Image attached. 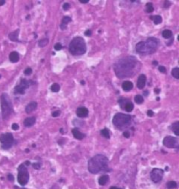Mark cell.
<instances>
[{"instance_id": "obj_35", "label": "cell", "mask_w": 179, "mask_h": 189, "mask_svg": "<svg viewBox=\"0 0 179 189\" xmlns=\"http://www.w3.org/2000/svg\"><path fill=\"white\" fill-rule=\"evenodd\" d=\"M24 73H25V75H30V74L32 73V68H25V69Z\"/></svg>"}, {"instance_id": "obj_40", "label": "cell", "mask_w": 179, "mask_h": 189, "mask_svg": "<svg viewBox=\"0 0 179 189\" xmlns=\"http://www.w3.org/2000/svg\"><path fill=\"white\" fill-rule=\"evenodd\" d=\"M7 178H8V179H9L10 181H12V182L14 180V177H13V175H12V174H11V173H9V174H8Z\"/></svg>"}, {"instance_id": "obj_8", "label": "cell", "mask_w": 179, "mask_h": 189, "mask_svg": "<svg viewBox=\"0 0 179 189\" xmlns=\"http://www.w3.org/2000/svg\"><path fill=\"white\" fill-rule=\"evenodd\" d=\"M0 143H1V147L4 150L10 149L13 143H14V138L13 135L12 133H5L0 136Z\"/></svg>"}, {"instance_id": "obj_19", "label": "cell", "mask_w": 179, "mask_h": 189, "mask_svg": "<svg viewBox=\"0 0 179 189\" xmlns=\"http://www.w3.org/2000/svg\"><path fill=\"white\" fill-rule=\"evenodd\" d=\"M71 21H72V19H71L70 17H68V16L64 17V18L62 19V22H61V24H60V28H61L62 30H65L66 27H67V25L69 22H71Z\"/></svg>"}, {"instance_id": "obj_13", "label": "cell", "mask_w": 179, "mask_h": 189, "mask_svg": "<svg viewBox=\"0 0 179 189\" xmlns=\"http://www.w3.org/2000/svg\"><path fill=\"white\" fill-rule=\"evenodd\" d=\"M146 80H147V78H146V76L144 74H140L139 75L138 80H137V84H136L137 88L139 89H143L144 88V86L146 84Z\"/></svg>"}, {"instance_id": "obj_16", "label": "cell", "mask_w": 179, "mask_h": 189, "mask_svg": "<svg viewBox=\"0 0 179 189\" xmlns=\"http://www.w3.org/2000/svg\"><path fill=\"white\" fill-rule=\"evenodd\" d=\"M36 122V118L34 117H27L25 119L24 121V125L25 127H32Z\"/></svg>"}, {"instance_id": "obj_43", "label": "cell", "mask_w": 179, "mask_h": 189, "mask_svg": "<svg viewBox=\"0 0 179 189\" xmlns=\"http://www.w3.org/2000/svg\"><path fill=\"white\" fill-rule=\"evenodd\" d=\"M123 136H124L125 137H127V138H128V137H130V134H129V132H128V131H124V132H123Z\"/></svg>"}, {"instance_id": "obj_39", "label": "cell", "mask_w": 179, "mask_h": 189, "mask_svg": "<svg viewBox=\"0 0 179 189\" xmlns=\"http://www.w3.org/2000/svg\"><path fill=\"white\" fill-rule=\"evenodd\" d=\"M32 167L34 169H39L40 168V164H38V163H33L32 164Z\"/></svg>"}, {"instance_id": "obj_9", "label": "cell", "mask_w": 179, "mask_h": 189, "mask_svg": "<svg viewBox=\"0 0 179 189\" xmlns=\"http://www.w3.org/2000/svg\"><path fill=\"white\" fill-rule=\"evenodd\" d=\"M163 170L160 168H154L150 172V179L154 183H159L163 177Z\"/></svg>"}, {"instance_id": "obj_25", "label": "cell", "mask_w": 179, "mask_h": 189, "mask_svg": "<svg viewBox=\"0 0 179 189\" xmlns=\"http://www.w3.org/2000/svg\"><path fill=\"white\" fill-rule=\"evenodd\" d=\"M48 43H49V39L47 38H44V39H40L38 41V46L44 47V46H46Z\"/></svg>"}, {"instance_id": "obj_21", "label": "cell", "mask_w": 179, "mask_h": 189, "mask_svg": "<svg viewBox=\"0 0 179 189\" xmlns=\"http://www.w3.org/2000/svg\"><path fill=\"white\" fill-rule=\"evenodd\" d=\"M108 180H109L108 175H107V174L102 175V176H101V177L99 178V184H100L101 186H104V185H106V184L108 183Z\"/></svg>"}, {"instance_id": "obj_26", "label": "cell", "mask_w": 179, "mask_h": 189, "mask_svg": "<svg viewBox=\"0 0 179 189\" xmlns=\"http://www.w3.org/2000/svg\"><path fill=\"white\" fill-rule=\"evenodd\" d=\"M25 90L29 88V81L26 80V79H21V81H20V84H19Z\"/></svg>"}, {"instance_id": "obj_15", "label": "cell", "mask_w": 179, "mask_h": 189, "mask_svg": "<svg viewBox=\"0 0 179 189\" xmlns=\"http://www.w3.org/2000/svg\"><path fill=\"white\" fill-rule=\"evenodd\" d=\"M37 107H38V104H37L36 102H31L29 104L26 105V107H25V112L27 114H30L32 111H34L37 109Z\"/></svg>"}, {"instance_id": "obj_31", "label": "cell", "mask_w": 179, "mask_h": 189, "mask_svg": "<svg viewBox=\"0 0 179 189\" xmlns=\"http://www.w3.org/2000/svg\"><path fill=\"white\" fill-rule=\"evenodd\" d=\"M135 102L137 103V104H142L143 102V97L141 94H137V96L135 97Z\"/></svg>"}, {"instance_id": "obj_10", "label": "cell", "mask_w": 179, "mask_h": 189, "mask_svg": "<svg viewBox=\"0 0 179 189\" xmlns=\"http://www.w3.org/2000/svg\"><path fill=\"white\" fill-rule=\"evenodd\" d=\"M163 144L164 146L168 148H176L178 146V141L176 137H171V136H167L163 138Z\"/></svg>"}, {"instance_id": "obj_23", "label": "cell", "mask_w": 179, "mask_h": 189, "mask_svg": "<svg viewBox=\"0 0 179 189\" xmlns=\"http://www.w3.org/2000/svg\"><path fill=\"white\" fill-rule=\"evenodd\" d=\"M162 35H163V37L164 38V39H170L171 37H172V32L170 31V30H169V29H165L163 32V33H162Z\"/></svg>"}, {"instance_id": "obj_4", "label": "cell", "mask_w": 179, "mask_h": 189, "mask_svg": "<svg viewBox=\"0 0 179 189\" xmlns=\"http://www.w3.org/2000/svg\"><path fill=\"white\" fill-rule=\"evenodd\" d=\"M69 52L73 55H82L86 52V45L81 37H75L69 44Z\"/></svg>"}, {"instance_id": "obj_27", "label": "cell", "mask_w": 179, "mask_h": 189, "mask_svg": "<svg viewBox=\"0 0 179 189\" xmlns=\"http://www.w3.org/2000/svg\"><path fill=\"white\" fill-rule=\"evenodd\" d=\"M25 89L20 86V85H17L14 88V93L15 94H24L25 93Z\"/></svg>"}, {"instance_id": "obj_41", "label": "cell", "mask_w": 179, "mask_h": 189, "mask_svg": "<svg viewBox=\"0 0 179 189\" xmlns=\"http://www.w3.org/2000/svg\"><path fill=\"white\" fill-rule=\"evenodd\" d=\"M12 127V130H19V124H17V123H13Z\"/></svg>"}, {"instance_id": "obj_18", "label": "cell", "mask_w": 179, "mask_h": 189, "mask_svg": "<svg viewBox=\"0 0 179 189\" xmlns=\"http://www.w3.org/2000/svg\"><path fill=\"white\" fill-rule=\"evenodd\" d=\"M9 59L12 62L16 63L19 61V55L17 52H12L9 55Z\"/></svg>"}, {"instance_id": "obj_33", "label": "cell", "mask_w": 179, "mask_h": 189, "mask_svg": "<svg viewBox=\"0 0 179 189\" xmlns=\"http://www.w3.org/2000/svg\"><path fill=\"white\" fill-rule=\"evenodd\" d=\"M153 11H154V7H153L152 3H148V4L146 5V12H149V13H150V12H152Z\"/></svg>"}, {"instance_id": "obj_36", "label": "cell", "mask_w": 179, "mask_h": 189, "mask_svg": "<svg viewBox=\"0 0 179 189\" xmlns=\"http://www.w3.org/2000/svg\"><path fill=\"white\" fill-rule=\"evenodd\" d=\"M69 8H70V4H69V3H65V4L63 5V9H64V11H67Z\"/></svg>"}, {"instance_id": "obj_30", "label": "cell", "mask_w": 179, "mask_h": 189, "mask_svg": "<svg viewBox=\"0 0 179 189\" xmlns=\"http://www.w3.org/2000/svg\"><path fill=\"white\" fill-rule=\"evenodd\" d=\"M177 187V184L175 181H169L167 183V188L168 189H175Z\"/></svg>"}, {"instance_id": "obj_20", "label": "cell", "mask_w": 179, "mask_h": 189, "mask_svg": "<svg viewBox=\"0 0 179 189\" xmlns=\"http://www.w3.org/2000/svg\"><path fill=\"white\" fill-rule=\"evenodd\" d=\"M19 33V29H17L15 32H12V33H10V34H9V39H10L12 41L18 42V41H19V39H18Z\"/></svg>"}, {"instance_id": "obj_46", "label": "cell", "mask_w": 179, "mask_h": 189, "mask_svg": "<svg viewBox=\"0 0 179 189\" xmlns=\"http://www.w3.org/2000/svg\"><path fill=\"white\" fill-rule=\"evenodd\" d=\"M80 3H81V4H87L88 3V0H80Z\"/></svg>"}, {"instance_id": "obj_12", "label": "cell", "mask_w": 179, "mask_h": 189, "mask_svg": "<svg viewBox=\"0 0 179 189\" xmlns=\"http://www.w3.org/2000/svg\"><path fill=\"white\" fill-rule=\"evenodd\" d=\"M76 114L79 117H81V118L86 117L88 116V110L86 107H79L77 109Z\"/></svg>"}, {"instance_id": "obj_34", "label": "cell", "mask_w": 179, "mask_h": 189, "mask_svg": "<svg viewBox=\"0 0 179 189\" xmlns=\"http://www.w3.org/2000/svg\"><path fill=\"white\" fill-rule=\"evenodd\" d=\"M54 49H55L56 51L61 50V49H62V45H61L60 43H56L55 46H54Z\"/></svg>"}, {"instance_id": "obj_24", "label": "cell", "mask_w": 179, "mask_h": 189, "mask_svg": "<svg viewBox=\"0 0 179 189\" xmlns=\"http://www.w3.org/2000/svg\"><path fill=\"white\" fill-rule=\"evenodd\" d=\"M150 19H152L154 21V24L155 25H159L162 23L163 19H162V17L161 16H154V17H150Z\"/></svg>"}, {"instance_id": "obj_2", "label": "cell", "mask_w": 179, "mask_h": 189, "mask_svg": "<svg viewBox=\"0 0 179 189\" xmlns=\"http://www.w3.org/2000/svg\"><path fill=\"white\" fill-rule=\"evenodd\" d=\"M87 168L88 171L93 174H96L101 172H108V159L102 154H97L91 159H89Z\"/></svg>"}, {"instance_id": "obj_48", "label": "cell", "mask_w": 179, "mask_h": 189, "mask_svg": "<svg viewBox=\"0 0 179 189\" xmlns=\"http://www.w3.org/2000/svg\"><path fill=\"white\" fill-rule=\"evenodd\" d=\"M5 0H3V1H0V6H3V5H5Z\"/></svg>"}, {"instance_id": "obj_17", "label": "cell", "mask_w": 179, "mask_h": 189, "mask_svg": "<svg viewBox=\"0 0 179 189\" xmlns=\"http://www.w3.org/2000/svg\"><path fill=\"white\" fill-rule=\"evenodd\" d=\"M121 88L124 91L126 92H128L130 91L132 88H133V83L131 81H125L122 84H121Z\"/></svg>"}, {"instance_id": "obj_3", "label": "cell", "mask_w": 179, "mask_h": 189, "mask_svg": "<svg viewBox=\"0 0 179 189\" xmlns=\"http://www.w3.org/2000/svg\"><path fill=\"white\" fill-rule=\"evenodd\" d=\"M159 41L157 39L154 37H150L147 39V40L140 41L136 46V50L140 54H153L156 51L157 46H158Z\"/></svg>"}, {"instance_id": "obj_14", "label": "cell", "mask_w": 179, "mask_h": 189, "mask_svg": "<svg viewBox=\"0 0 179 189\" xmlns=\"http://www.w3.org/2000/svg\"><path fill=\"white\" fill-rule=\"evenodd\" d=\"M72 133H73V137H74L76 139H78V140H81V139H83V138L86 137V135L83 134L81 131H80V130H79L78 128H74V129H73Z\"/></svg>"}, {"instance_id": "obj_51", "label": "cell", "mask_w": 179, "mask_h": 189, "mask_svg": "<svg viewBox=\"0 0 179 189\" xmlns=\"http://www.w3.org/2000/svg\"><path fill=\"white\" fill-rule=\"evenodd\" d=\"M153 64H154V65H158V62H157L156 61H153Z\"/></svg>"}, {"instance_id": "obj_37", "label": "cell", "mask_w": 179, "mask_h": 189, "mask_svg": "<svg viewBox=\"0 0 179 189\" xmlns=\"http://www.w3.org/2000/svg\"><path fill=\"white\" fill-rule=\"evenodd\" d=\"M158 69H159V71H160L161 73H163V74L166 73V68H165V67H163V66H160V67L158 68Z\"/></svg>"}, {"instance_id": "obj_49", "label": "cell", "mask_w": 179, "mask_h": 189, "mask_svg": "<svg viewBox=\"0 0 179 189\" xmlns=\"http://www.w3.org/2000/svg\"><path fill=\"white\" fill-rule=\"evenodd\" d=\"M110 189H121V188H119V187H116V186H112V187H110Z\"/></svg>"}, {"instance_id": "obj_52", "label": "cell", "mask_w": 179, "mask_h": 189, "mask_svg": "<svg viewBox=\"0 0 179 189\" xmlns=\"http://www.w3.org/2000/svg\"><path fill=\"white\" fill-rule=\"evenodd\" d=\"M80 83H81V84H85V81H81Z\"/></svg>"}, {"instance_id": "obj_28", "label": "cell", "mask_w": 179, "mask_h": 189, "mask_svg": "<svg viewBox=\"0 0 179 189\" xmlns=\"http://www.w3.org/2000/svg\"><path fill=\"white\" fill-rule=\"evenodd\" d=\"M171 74L174 78L176 79H179V68H175L172 69L171 71Z\"/></svg>"}, {"instance_id": "obj_1", "label": "cell", "mask_w": 179, "mask_h": 189, "mask_svg": "<svg viewBox=\"0 0 179 189\" xmlns=\"http://www.w3.org/2000/svg\"><path fill=\"white\" fill-rule=\"evenodd\" d=\"M137 64L136 59L134 56H127L119 60L115 64V72L117 77L126 78L134 74V69Z\"/></svg>"}, {"instance_id": "obj_54", "label": "cell", "mask_w": 179, "mask_h": 189, "mask_svg": "<svg viewBox=\"0 0 179 189\" xmlns=\"http://www.w3.org/2000/svg\"><path fill=\"white\" fill-rule=\"evenodd\" d=\"M0 77H1V75H0Z\"/></svg>"}, {"instance_id": "obj_44", "label": "cell", "mask_w": 179, "mask_h": 189, "mask_svg": "<svg viewBox=\"0 0 179 189\" xmlns=\"http://www.w3.org/2000/svg\"><path fill=\"white\" fill-rule=\"evenodd\" d=\"M91 34H92V32H91L90 30H87V31H86V32H85V35H86V36H91Z\"/></svg>"}, {"instance_id": "obj_47", "label": "cell", "mask_w": 179, "mask_h": 189, "mask_svg": "<svg viewBox=\"0 0 179 189\" xmlns=\"http://www.w3.org/2000/svg\"><path fill=\"white\" fill-rule=\"evenodd\" d=\"M148 94H149V91H148V90H145V91L143 92V94H144V96H148Z\"/></svg>"}, {"instance_id": "obj_42", "label": "cell", "mask_w": 179, "mask_h": 189, "mask_svg": "<svg viewBox=\"0 0 179 189\" xmlns=\"http://www.w3.org/2000/svg\"><path fill=\"white\" fill-rule=\"evenodd\" d=\"M169 6H170V2H169V1H165V2H164V5H163V6H164L165 8H168Z\"/></svg>"}, {"instance_id": "obj_45", "label": "cell", "mask_w": 179, "mask_h": 189, "mask_svg": "<svg viewBox=\"0 0 179 189\" xmlns=\"http://www.w3.org/2000/svg\"><path fill=\"white\" fill-rule=\"evenodd\" d=\"M147 114H148V116H149V117H153V115H154V113H153V111H152V110H148Z\"/></svg>"}, {"instance_id": "obj_6", "label": "cell", "mask_w": 179, "mask_h": 189, "mask_svg": "<svg viewBox=\"0 0 179 189\" xmlns=\"http://www.w3.org/2000/svg\"><path fill=\"white\" fill-rule=\"evenodd\" d=\"M131 121V117L123 113H117L113 117V123L118 129H123L129 125Z\"/></svg>"}, {"instance_id": "obj_38", "label": "cell", "mask_w": 179, "mask_h": 189, "mask_svg": "<svg viewBox=\"0 0 179 189\" xmlns=\"http://www.w3.org/2000/svg\"><path fill=\"white\" fill-rule=\"evenodd\" d=\"M60 112L59 110H56V111H53V112L52 113V116H53V117H57L58 116H60Z\"/></svg>"}, {"instance_id": "obj_7", "label": "cell", "mask_w": 179, "mask_h": 189, "mask_svg": "<svg viewBox=\"0 0 179 189\" xmlns=\"http://www.w3.org/2000/svg\"><path fill=\"white\" fill-rule=\"evenodd\" d=\"M18 182L21 186H25L29 181V172L24 164L20 165L18 168Z\"/></svg>"}, {"instance_id": "obj_5", "label": "cell", "mask_w": 179, "mask_h": 189, "mask_svg": "<svg viewBox=\"0 0 179 189\" xmlns=\"http://www.w3.org/2000/svg\"><path fill=\"white\" fill-rule=\"evenodd\" d=\"M1 109L3 119H7L12 112V101L7 94H3L1 96Z\"/></svg>"}, {"instance_id": "obj_29", "label": "cell", "mask_w": 179, "mask_h": 189, "mask_svg": "<svg viewBox=\"0 0 179 189\" xmlns=\"http://www.w3.org/2000/svg\"><path fill=\"white\" fill-rule=\"evenodd\" d=\"M101 135H102V137H106V138H109V137H110V133H109V130H108V129H106V128L101 130Z\"/></svg>"}, {"instance_id": "obj_53", "label": "cell", "mask_w": 179, "mask_h": 189, "mask_svg": "<svg viewBox=\"0 0 179 189\" xmlns=\"http://www.w3.org/2000/svg\"><path fill=\"white\" fill-rule=\"evenodd\" d=\"M60 131L61 133H63V129H60Z\"/></svg>"}, {"instance_id": "obj_50", "label": "cell", "mask_w": 179, "mask_h": 189, "mask_svg": "<svg viewBox=\"0 0 179 189\" xmlns=\"http://www.w3.org/2000/svg\"><path fill=\"white\" fill-rule=\"evenodd\" d=\"M155 92H156V93H159V92H160V89H158V88H155Z\"/></svg>"}, {"instance_id": "obj_32", "label": "cell", "mask_w": 179, "mask_h": 189, "mask_svg": "<svg viewBox=\"0 0 179 189\" xmlns=\"http://www.w3.org/2000/svg\"><path fill=\"white\" fill-rule=\"evenodd\" d=\"M60 89V87L58 83H53L52 86H51V90L53 92H59Z\"/></svg>"}, {"instance_id": "obj_22", "label": "cell", "mask_w": 179, "mask_h": 189, "mask_svg": "<svg viewBox=\"0 0 179 189\" xmlns=\"http://www.w3.org/2000/svg\"><path fill=\"white\" fill-rule=\"evenodd\" d=\"M170 128L172 129V130L174 131V133H175L176 136H179V122H175V123L171 125Z\"/></svg>"}, {"instance_id": "obj_11", "label": "cell", "mask_w": 179, "mask_h": 189, "mask_svg": "<svg viewBox=\"0 0 179 189\" xmlns=\"http://www.w3.org/2000/svg\"><path fill=\"white\" fill-rule=\"evenodd\" d=\"M118 103H119L120 106H121L122 109H124L127 112H131V111L133 110V109H134L133 103H130L128 100H126V99H124V98L120 99Z\"/></svg>"}]
</instances>
